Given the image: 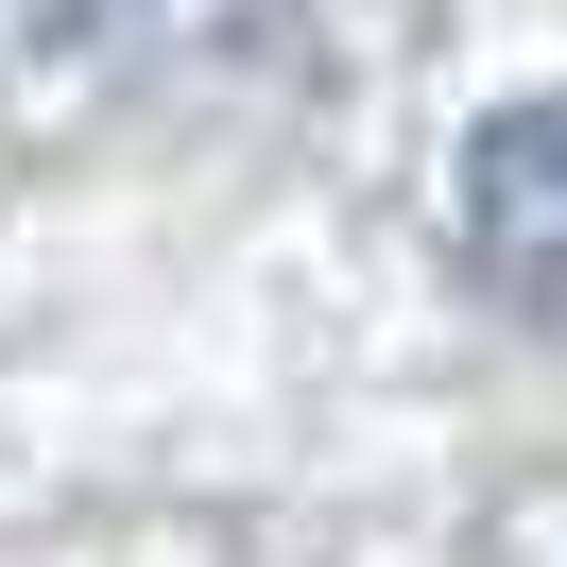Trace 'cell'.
Returning <instances> with one entry per match:
<instances>
[{"mask_svg": "<svg viewBox=\"0 0 567 567\" xmlns=\"http://www.w3.org/2000/svg\"><path fill=\"white\" fill-rule=\"evenodd\" d=\"M464 276L516 327H567V86H533L464 138Z\"/></svg>", "mask_w": 567, "mask_h": 567, "instance_id": "1", "label": "cell"}]
</instances>
